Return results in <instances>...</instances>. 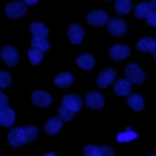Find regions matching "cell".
I'll list each match as a JSON object with an SVG mask.
<instances>
[{"label": "cell", "instance_id": "6da1fadb", "mask_svg": "<svg viewBox=\"0 0 156 156\" xmlns=\"http://www.w3.org/2000/svg\"><path fill=\"white\" fill-rule=\"evenodd\" d=\"M7 140L12 147H18V146L30 141L29 136L27 134L26 127H16V128L11 129L7 134Z\"/></svg>", "mask_w": 156, "mask_h": 156}, {"label": "cell", "instance_id": "7a4b0ae2", "mask_svg": "<svg viewBox=\"0 0 156 156\" xmlns=\"http://www.w3.org/2000/svg\"><path fill=\"white\" fill-rule=\"evenodd\" d=\"M27 12V4L24 1L10 2L5 7V13L9 18H20Z\"/></svg>", "mask_w": 156, "mask_h": 156}, {"label": "cell", "instance_id": "3957f363", "mask_svg": "<svg viewBox=\"0 0 156 156\" xmlns=\"http://www.w3.org/2000/svg\"><path fill=\"white\" fill-rule=\"evenodd\" d=\"M126 76H127V79L134 84H141L145 79V74L143 69L135 63H129L126 67Z\"/></svg>", "mask_w": 156, "mask_h": 156}, {"label": "cell", "instance_id": "277c9868", "mask_svg": "<svg viewBox=\"0 0 156 156\" xmlns=\"http://www.w3.org/2000/svg\"><path fill=\"white\" fill-rule=\"evenodd\" d=\"M83 152H84V156H115V151L108 146L87 145Z\"/></svg>", "mask_w": 156, "mask_h": 156}, {"label": "cell", "instance_id": "5b68a950", "mask_svg": "<svg viewBox=\"0 0 156 156\" xmlns=\"http://www.w3.org/2000/svg\"><path fill=\"white\" fill-rule=\"evenodd\" d=\"M107 29H108L110 34H112L115 37H119V35H123L127 32V24L121 18H113V20L108 21Z\"/></svg>", "mask_w": 156, "mask_h": 156}, {"label": "cell", "instance_id": "8992f818", "mask_svg": "<svg viewBox=\"0 0 156 156\" xmlns=\"http://www.w3.org/2000/svg\"><path fill=\"white\" fill-rule=\"evenodd\" d=\"M1 57H2V60L5 61V63L7 66H15V65H17V62L20 60L17 50L11 45H6V46L2 48Z\"/></svg>", "mask_w": 156, "mask_h": 156}, {"label": "cell", "instance_id": "52a82bcc", "mask_svg": "<svg viewBox=\"0 0 156 156\" xmlns=\"http://www.w3.org/2000/svg\"><path fill=\"white\" fill-rule=\"evenodd\" d=\"M30 100L32 102L38 106V107H48L51 101H52V98L50 96V94H48L46 91H41V90H37L32 94L30 96Z\"/></svg>", "mask_w": 156, "mask_h": 156}, {"label": "cell", "instance_id": "ba28073f", "mask_svg": "<svg viewBox=\"0 0 156 156\" xmlns=\"http://www.w3.org/2000/svg\"><path fill=\"white\" fill-rule=\"evenodd\" d=\"M16 113L11 107L1 106L0 107V126L2 127H11L15 123Z\"/></svg>", "mask_w": 156, "mask_h": 156}, {"label": "cell", "instance_id": "9c48e42d", "mask_svg": "<svg viewBox=\"0 0 156 156\" xmlns=\"http://www.w3.org/2000/svg\"><path fill=\"white\" fill-rule=\"evenodd\" d=\"M107 13H105L104 11L101 10H95V11H91L90 13H88L87 16V21L89 24L91 26H96V27H100L105 23H107Z\"/></svg>", "mask_w": 156, "mask_h": 156}, {"label": "cell", "instance_id": "30bf717a", "mask_svg": "<svg viewBox=\"0 0 156 156\" xmlns=\"http://www.w3.org/2000/svg\"><path fill=\"white\" fill-rule=\"evenodd\" d=\"M110 56L112 60L115 61H121V60H124L129 56L130 54V50L127 45H123V44H117V45H113L111 49H110Z\"/></svg>", "mask_w": 156, "mask_h": 156}, {"label": "cell", "instance_id": "8fae6325", "mask_svg": "<svg viewBox=\"0 0 156 156\" xmlns=\"http://www.w3.org/2000/svg\"><path fill=\"white\" fill-rule=\"evenodd\" d=\"M85 104L88 107H90L93 110H99L104 106L102 95L99 94L98 91H90L85 95Z\"/></svg>", "mask_w": 156, "mask_h": 156}, {"label": "cell", "instance_id": "7c38bea8", "mask_svg": "<svg viewBox=\"0 0 156 156\" xmlns=\"http://www.w3.org/2000/svg\"><path fill=\"white\" fill-rule=\"evenodd\" d=\"M61 105H63L65 107H67L68 110H71L73 112H78L83 105V101L77 95H65L62 98Z\"/></svg>", "mask_w": 156, "mask_h": 156}, {"label": "cell", "instance_id": "4fadbf2b", "mask_svg": "<svg viewBox=\"0 0 156 156\" xmlns=\"http://www.w3.org/2000/svg\"><path fill=\"white\" fill-rule=\"evenodd\" d=\"M115 76H116V72L115 69L112 68H107V69H104L96 78V84L100 87V88H106L108 84H111L115 79Z\"/></svg>", "mask_w": 156, "mask_h": 156}, {"label": "cell", "instance_id": "5bb4252c", "mask_svg": "<svg viewBox=\"0 0 156 156\" xmlns=\"http://www.w3.org/2000/svg\"><path fill=\"white\" fill-rule=\"evenodd\" d=\"M67 35H68V39L71 40L72 44H79L83 40L84 30H83V28L80 26L73 23V24L69 26L68 32H67Z\"/></svg>", "mask_w": 156, "mask_h": 156}, {"label": "cell", "instance_id": "9a60e30c", "mask_svg": "<svg viewBox=\"0 0 156 156\" xmlns=\"http://www.w3.org/2000/svg\"><path fill=\"white\" fill-rule=\"evenodd\" d=\"M113 90L119 96H127L132 91V83L127 78L126 79H118L113 85Z\"/></svg>", "mask_w": 156, "mask_h": 156}, {"label": "cell", "instance_id": "2e32d148", "mask_svg": "<svg viewBox=\"0 0 156 156\" xmlns=\"http://www.w3.org/2000/svg\"><path fill=\"white\" fill-rule=\"evenodd\" d=\"M155 48H156V40L152 38H143L136 44V49L141 52H152Z\"/></svg>", "mask_w": 156, "mask_h": 156}, {"label": "cell", "instance_id": "e0dca14e", "mask_svg": "<svg viewBox=\"0 0 156 156\" xmlns=\"http://www.w3.org/2000/svg\"><path fill=\"white\" fill-rule=\"evenodd\" d=\"M54 83L58 88H66V87H68V85H71L73 83V76L71 73H68V72L60 73L54 78Z\"/></svg>", "mask_w": 156, "mask_h": 156}, {"label": "cell", "instance_id": "ac0fdd59", "mask_svg": "<svg viewBox=\"0 0 156 156\" xmlns=\"http://www.w3.org/2000/svg\"><path fill=\"white\" fill-rule=\"evenodd\" d=\"M30 33L33 34V37L37 38H46L49 34V29L46 28V26H44L40 22H33L29 27Z\"/></svg>", "mask_w": 156, "mask_h": 156}, {"label": "cell", "instance_id": "d6986e66", "mask_svg": "<svg viewBox=\"0 0 156 156\" xmlns=\"http://www.w3.org/2000/svg\"><path fill=\"white\" fill-rule=\"evenodd\" d=\"M61 127H62V121H61L58 117H54V118L49 119V121L45 123L44 129H45V132H46L48 134L54 135V134H56V133L61 129Z\"/></svg>", "mask_w": 156, "mask_h": 156}, {"label": "cell", "instance_id": "ffe728a7", "mask_svg": "<svg viewBox=\"0 0 156 156\" xmlns=\"http://www.w3.org/2000/svg\"><path fill=\"white\" fill-rule=\"evenodd\" d=\"M77 65L82 68V69H85V71H89L93 68L94 66V58L91 55H88V54H82L77 57L76 60Z\"/></svg>", "mask_w": 156, "mask_h": 156}, {"label": "cell", "instance_id": "44dd1931", "mask_svg": "<svg viewBox=\"0 0 156 156\" xmlns=\"http://www.w3.org/2000/svg\"><path fill=\"white\" fill-rule=\"evenodd\" d=\"M127 105L134 111H141L144 108V100L138 94H132L127 99Z\"/></svg>", "mask_w": 156, "mask_h": 156}, {"label": "cell", "instance_id": "7402d4cb", "mask_svg": "<svg viewBox=\"0 0 156 156\" xmlns=\"http://www.w3.org/2000/svg\"><path fill=\"white\" fill-rule=\"evenodd\" d=\"M136 138H138V134H136L134 130H132L130 127H127V129H126L124 132L117 134L116 140H117L118 143H126V141L128 143V141H132V140H134V139H136Z\"/></svg>", "mask_w": 156, "mask_h": 156}, {"label": "cell", "instance_id": "603a6c76", "mask_svg": "<svg viewBox=\"0 0 156 156\" xmlns=\"http://www.w3.org/2000/svg\"><path fill=\"white\" fill-rule=\"evenodd\" d=\"M130 9H132L130 0H117L115 4V11L118 15H126L130 11Z\"/></svg>", "mask_w": 156, "mask_h": 156}, {"label": "cell", "instance_id": "cb8c5ba5", "mask_svg": "<svg viewBox=\"0 0 156 156\" xmlns=\"http://www.w3.org/2000/svg\"><path fill=\"white\" fill-rule=\"evenodd\" d=\"M30 44H32V48L39 49V50H41L43 52H45V51H48V50L50 49V44H49V41H48L45 38H37V37H33Z\"/></svg>", "mask_w": 156, "mask_h": 156}, {"label": "cell", "instance_id": "d4e9b609", "mask_svg": "<svg viewBox=\"0 0 156 156\" xmlns=\"http://www.w3.org/2000/svg\"><path fill=\"white\" fill-rule=\"evenodd\" d=\"M151 9H154V7L151 6L150 2H140L139 5H136L135 11H134V15H135V17H138V18H144Z\"/></svg>", "mask_w": 156, "mask_h": 156}, {"label": "cell", "instance_id": "484cf974", "mask_svg": "<svg viewBox=\"0 0 156 156\" xmlns=\"http://www.w3.org/2000/svg\"><path fill=\"white\" fill-rule=\"evenodd\" d=\"M28 57H29V61L32 65H38L43 61V51L39 49L32 48L28 51Z\"/></svg>", "mask_w": 156, "mask_h": 156}, {"label": "cell", "instance_id": "4316f807", "mask_svg": "<svg viewBox=\"0 0 156 156\" xmlns=\"http://www.w3.org/2000/svg\"><path fill=\"white\" fill-rule=\"evenodd\" d=\"M57 113H58V118H60L62 122H68V121H71V119L74 117V115H76V112L68 110V108L65 107L63 105H61V106L58 107Z\"/></svg>", "mask_w": 156, "mask_h": 156}, {"label": "cell", "instance_id": "83f0119b", "mask_svg": "<svg viewBox=\"0 0 156 156\" xmlns=\"http://www.w3.org/2000/svg\"><path fill=\"white\" fill-rule=\"evenodd\" d=\"M11 76L7 73V72H4V71H0V89H4V88H7L10 84H11Z\"/></svg>", "mask_w": 156, "mask_h": 156}, {"label": "cell", "instance_id": "f1b7e54d", "mask_svg": "<svg viewBox=\"0 0 156 156\" xmlns=\"http://www.w3.org/2000/svg\"><path fill=\"white\" fill-rule=\"evenodd\" d=\"M145 18H146V22L149 26L156 27V9H151L147 12V15L145 16Z\"/></svg>", "mask_w": 156, "mask_h": 156}, {"label": "cell", "instance_id": "f546056e", "mask_svg": "<svg viewBox=\"0 0 156 156\" xmlns=\"http://www.w3.org/2000/svg\"><path fill=\"white\" fill-rule=\"evenodd\" d=\"M7 102H9L7 96H6L2 91H0V107H1V106H6V105H7Z\"/></svg>", "mask_w": 156, "mask_h": 156}, {"label": "cell", "instance_id": "4dcf8cb0", "mask_svg": "<svg viewBox=\"0 0 156 156\" xmlns=\"http://www.w3.org/2000/svg\"><path fill=\"white\" fill-rule=\"evenodd\" d=\"M27 5H34V4H37L38 2V0H23Z\"/></svg>", "mask_w": 156, "mask_h": 156}, {"label": "cell", "instance_id": "1f68e13d", "mask_svg": "<svg viewBox=\"0 0 156 156\" xmlns=\"http://www.w3.org/2000/svg\"><path fill=\"white\" fill-rule=\"evenodd\" d=\"M150 4H151V6H152L154 9H156V0H151V2H150Z\"/></svg>", "mask_w": 156, "mask_h": 156}, {"label": "cell", "instance_id": "d6a6232c", "mask_svg": "<svg viewBox=\"0 0 156 156\" xmlns=\"http://www.w3.org/2000/svg\"><path fill=\"white\" fill-rule=\"evenodd\" d=\"M151 54H152V56H154V58H156V48L154 49V51H152Z\"/></svg>", "mask_w": 156, "mask_h": 156}, {"label": "cell", "instance_id": "836d02e7", "mask_svg": "<svg viewBox=\"0 0 156 156\" xmlns=\"http://www.w3.org/2000/svg\"><path fill=\"white\" fill-rule=\"evenodd\" d=\"M45 156H56V155H55V154H54V152H51V154H46V155H45Z\"/></svg>", "mask_w": 156, "mask_h": 156}, {"label": "cell", "instance_id": "e575fe53", "mask_svg": "<svg viewBox=\"0 0 156 156\" xmlns=\"http://www.w3.org/2000/svg\"><path fill=\"white\" fill-rule=\"evenodd\" d=\"M0 57H1V51H0Z\"/></svg>", "mask_w": 156, "mask_h": 156}, {"label": "cell", "instance_id": "d590c367", "mask_svg": "<svg viewBox=\"0 0 156 156\" xmlns=\"http://www.w3.org/2000/svg\"><path fill=\"white\" fill-rule=\"evenodd\" d=\"M150 156H156V155H150Z\"/></svg>", "mask_w": 156, "mask_h": 156}, {"label": "cell", "instance_id": "8d00e7d4", "mask_svg": "<svg viewBox=\"0 0 156 156\" xmlns=\"http://www.w3.org/2000/svg\"><path fill=\"white\" fill-rule=\"evenodd\" d=\"M105 1H108V0H105Z\"/></svg>", "mask_w": 156, "mask_h": 156}]
</instances>
